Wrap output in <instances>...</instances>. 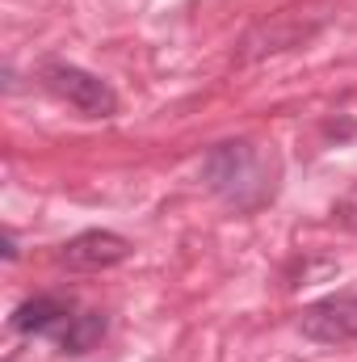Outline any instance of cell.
<instances>
[{
  "label": "cell",
  "instance_id": "obj_3",
  "mask_svg": "<svg viewBox=\"0 0 357 362\" xmlns=\"http://www.w3.org/2000/svg\"><path fill=\"white\" fill-rule=\"evenodd\" d=\"M298 333L315 346H345L357 341V295H328L298 316Z\"/></svg>",
  "mask_w": 357,
  "mask_h": 362
},
{
  "label": "cell",
  "instance_id": "obj_7",
  "mask_svg": "<svg viewBox=\"0 0 357 362\" xmlns=\"http://www.w3.org/2000/svg\"><path fill=\"white\" fill-rule=\"evenodd\" d=\"M4 262H17V240H13V232H4Z\"/></svg>",
  "mask_w": 357,
  "mask_h": 362
},
{
  "label": "cell",
  "instance_id": "obj_4",
  "mask_svg": "<svg viewBox=\"0 0 357 362\" xmlns=\"http://www.w3.org/2000/svg\"><path fill=\"white\" fill-rule=\"evenodd\" d=\"M126 257H131V240L118 232H105V228L72 236L59 253V262L68 270H109V266H122Z\"/></svg>",
  "mask_w": 357,
  "mask_h": 362
},
{
  "label": "cell",
  "instance_id": "obj_6",
  "mask_svg": "<svg viewBox=\"0 0 357 362\" xmlns=\"http://www.w3.org/2000/svg\"><path fill=\"white\" fill-rule=\"evenodd\" d=\"M101 337H105V312H76L59 329V350L63 354H89Z\"/></svg>",
  "mask_w": 357,
  "mask_h": 362
},
{
  "label": "cell",
  "instance_id": "obj_5",
  "mask_svg": "<svg viewBox=\"0 0 357 362\" xmlns=\"http://www.w3.org/2000/svg\"><path fill=\"white\" fill-rule=\"evenodd\" d=\"M68 320H72V299H63V295H34V299L13 308L8 329L21 333V337H38V333H51V329H59Z\"/></svg>",
  "mask_w": 357,
  "mask_h": 362
},
{
  "label": "cell",
  "instance_id": "obj_2",
  "mask_svg": "<svg viewBox=\"0 0 357 362\" xmlns=\"http://www.w3.org/2000/svg\"><path fill=\"white\" fill-rule=\"evenodd\" d=\"M42 85L89 118H114L118 114V93L109 89V81L92 76L76 64H42Z\"/></svg>",
  "mask_w": 357,
  "mask_h": 362
},
{
  "label": "cell",
  "instance_id": "obj_1",
  "mask_svg": "<svg viewBox=\"0 0 357 362\" xmlns=\"http://www.w3.org/2000/svg\"><path fill=\"white\" fill-rule=\"evenodd\" d=\"M202 181L223 202H231L240 211H253L273 194V160L257 144L231 139V144L210 148V156L202 160Z\"/></svg>",
  "mask_w": 357,
  "mask_h": 362
}]
</instances>
